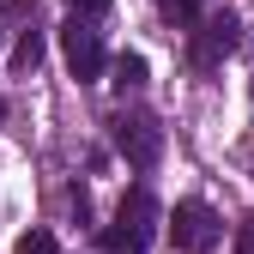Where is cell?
<instances>
[{
    "mask_svg": "<svg viewBox=\"0 0 254 254\" xmlns=\"http://www.w3.org/2000/svg\"><path fill=\"white\" fill-rule=\"evenodd\" d=\"M151 236H157V200H151V188H133V194L121 200L115 224L103 230V248L109 254H145Z\"/></svg>",
    "mask_w": 254,
    "mask_h": 254,
    "instance_id": "6da1fadb",
    "label": "cell"
},
{
    "mask_svg": "<svg viewBox=\"0 0 254 254\" xmlns=\"http://www.w3.org/2000/svg\"><path fill=\"white\" fill-rule=\"evenodd\" d=\"M109 127H115V151H121L133 170H151L157 157H164V127H157L145 109H121Z\"/></svg>",
    "mask_w": 254,
    "mask_h": 254,
    "instance_id": "7a4b0ae2",
    "label": "cell"
},
{
    "mask_svg": "<svg viewBox=\"0 0 254 254\" xmlns=\"http://www.w3.org/2000/svg\"><path fill=\"white\" fill-rule=\"evenodd\" d=\"M218 236V212L206 206V200H176V212H170V242L182 248V254H206Z\"/></svg>",
    "mask_w": 254,
    "mask_h": 254,
    "instance_id": "3957f363",
    "label": "cell"
},
{
    "mask_svg": "<svg viewBox=\"0 0 254 254\" xmlns=\"http://www.w3.org/2000/svg\"><path fill=\"white\" fill-rule=\"evenodd\" d=\"M61 55H67V73H73L79 85H91V79L109 67L103 37H97V30H91L85 18H67V24H61Z\"/></svg>",
    "mask_w": 254,
    "mask_h": 254,
    "instance_id": "277c9868",
    "label": "cell"
},
{
    "mask_svg": "<svg viewBox=\"0 0 254 254\" xmlns=\"http://www.w3.org/2000/svg\"><path fill=\"white\" fill-rule=\"evenodd\" d=\"M236 43H242V30H236V18H230V12L200 18V30H194V67H218V61H224Z\"/></svg>",
    "mask_w": 254,
    "mask_h": 254,
    "instance_id": "5b68a950",
    "label": "cell"
},
{
    "mask_svg": "<svg viewBox=\"0 0 254 254\" xmlns=\"http://www.w3.org/2000/svg\"><path fill=\"white\" fill-rule=\"evenodd\" d=\"M43 61V30H37V18H30V30H18V49H12V67L18 73H30Z\"/></svg>",
    "mask_w": 254,
    "mask_h": 254,
    "instance_id": "8992f818",
    "label": "cell"
},
{
    "mask_svg": "<svg viewBox=\"0 0 254 254\" xmlns=\"http://www.w3.org/2000/svg\"><path fill=\"white\" fill-rule=\"evenodd\" d=\"M145 55H115V91H139L145 85Z\"/></svg>",
    "mask_w": 254,
    "mask_h": 254,
    "instance_id": "52a82bcc",
    "label": "cell"
},
{
    "mask_svg": "<svg viewBox=\"0 0 254 254\" xmlns=\"http://www.w3.org/2000/svg\"><path fill=\"white\" fill-rule=\"evenodd\" d=\"M12 254H61V248H55V236H49V230H30V236H18V248H12Z\"/></svg>",
    "mask_w": 254,
    "mask_h": 254,
    "instance_id": "ba28073f",
    "label": "cell"
},
{
    "mask_svg": "<svg viewBox=\"0 0 254 254\" xmlns=\"http://www.w3.org/2000/svg\"><path fill=\"white\" fill-rule=\"evenodd\" d=\"M236 254H254V212L236 224Z\"/></svg>",
    "mask_w": 254,
    "mask_h": 254,
    "instance_id": "9c48e42d",
    "label": "cell"
},
{
    "mask_svg": "<svg viewBox=\"0 0 254 254\" xmlns=\"http://www.w3.org/2000/svg\"><path fill=\"white\" fill-rule=\"evenodd\" d=\"M67 6H79V12H91V18H97V12L109 6V0H67Z\"/></svg>",
    "mask_w": 254,
    "mask_h": 254,
    "instance_id": "30bf717a",
    "label": "cell"
},
{
    "mask_svg": "<svg viewBox=\"0 0 254 254\" xmlns=\"http://www.w3.org/2000/svg\"><path fill=\"white\" fill-rule=\"evenodd\" d=\"M0 121H6V103H0Z\"/></svg>",
    "mask_w": 254,
    "mask_h": 254,
    "instance_id": "8fae6325",
    "label": "cell"
}]
</instances>
